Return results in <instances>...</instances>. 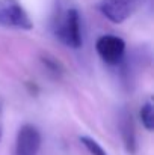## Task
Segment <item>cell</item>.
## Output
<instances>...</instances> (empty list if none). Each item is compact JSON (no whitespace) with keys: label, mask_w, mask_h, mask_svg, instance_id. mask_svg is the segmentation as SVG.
Masks as SVG:
<instances>
[{"label":"cell","mask_w":154,"mask_h":155,"mask_svg":"<svg viewBox=\"0 0 154 155\" xmlns=\"http://www.w3.org/2000/svg\"><path fill=\"white\" fill-rule=\"evenodd\" d=\"M145 0H100L98 11L106 20L113 24H122L132 18L142 6Z\"/></svg>","instance_id":"7a4b0ae2"},{"label":"cell","mask_w":154,"mask_h":155,"mask_svg":"<svg viewBox=\"0 0 154 155\" xmlns=\"http://www.w3.org/2000/svg\"><path fill=\"white\" fill-rule=\"evenodd\" d=\"M2 136H3V127H2V105H0V142H2Z\"/></svg>","instance_id":"30bf717a"},{"label":"cell","mask_w":154,"mask_h":155,"mask_svg":"<svg viewBox=\"0 0 154 155\" xmlns=\"http://www.w3.org/2000/svg\"><path fill=\"white\" fill-rule=\"evenodd\" d=\"M80 143L86 148V151L91 155H107V152L104 151L101 145L89 136H80Z\"/></svg>","instance_id":"ba28073f"},{"label":"cell","mask_w":154,"mask_h":155,"mask_svg":"<svg viewBox=\"0 0 154 155\" xmlns=\"http://www.w3.org/2000/svg\"><path fill=\"white\" fill-rule=\"evenodd\" d=\"M43 62H44V66H46L50 72H53L54 75H60V74L63 72V68H62L60 62H59V60H56L54 57L49 56V54L43 56Z\"/></svg>","instance_id":"9c48e42d"},{"label":"cell","mask_w":154,"mask_h":155,"mask_svg":"<svg viewBox=\"0 0 154 155\" xmlns=\"http://www.w3.org/2000/svg\"><path fill=\"white\" fill-rule=\"evenodd\" d=\"M0 26L18 30H32L33 21L17 0H0Z\"/></svg>","instance_id":"3957f363"},{"label":"cell","mask_w":154,"mask_h":155,"mask_svg":"<svg viewBox=\"0 0 154 155\" xmlns=\"http://www.w3.org/2000/svg\"><path fill=\"white\" fill-rule=\"evenodd\" d=\"M139 116H141V122H142L144 128L147 131H153L154 130V107L150 100L142 104V107L139 110Z\"/></svg>","instance_id":"52a82bcc"},{"label":"cell","mask_w":154,"mask_h":155,"mask_svg":"<svg viewBox=\"0 0 154 155\" xmlns=\"http://www.w3.org/2000/svg\"><path fill=\"white\" fill-rule=\"evenodd\" d=\"M119 133H121V139H122L125 151L128 154H135L138 148L136 130H135L133 116L128 110H122V113L119 114Z\"/></svg>","instance_id":"8992f818"},{"label":"cell","mask_w":154,"mask_h":155,"mask_svg":"<svg viewBox=\"0 0 154 155\" xmlns=\"http://www.w3.org/2000/svg\"><path fill=\"white\" fill-rule=\"evenodd\" d=\"M51 32L60 44H63L68 48L79 50L83 45L80 12L73 6L59 9L57 14L53 17Z\"/></svg>","instance_id":"6da1fadb"},{"label":"cell","mask_w":154,"mask_h":155,"mask_svg":"<svg viewBox=\"0 0 154 155\" xmlns=\"http://www.w3.org/2000/svg\"><path fill=\"white\" fill-rule=\"evenodd\" d=\"M125 41L118 35H101L95 42V51L103 62L109 66H118L125 56Z\"/></svg>","instance_id":"277c9868"},{"label":"cell","mask_w":154,"mask_h":155,"mask_svg":"<svg viewBox=\"0 0 154 155\" xmlns=\"http://www.w3.org/2000/svg\"><path fill=\"white\" fill-rule=\"evenodd\" d=\"M41 145L43 137L35 125L24 124L18 128L15 137V155H38Z\"/></svg>","instance_id":"5b68a950"}]
</instances>
